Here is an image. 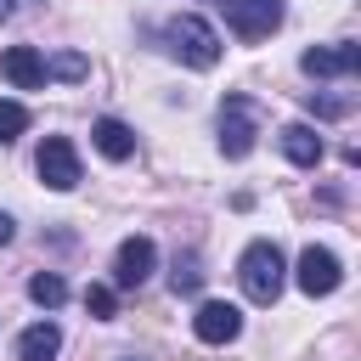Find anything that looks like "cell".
Here are the masks:
<instances>
[{"label":"cell","mask_w":361,"mask_h":361,"mask_svg":"<svg viewBox=\"0 0 361 361\" xmlns=\"http://www.w3.org/2000/svg\"><path fill=\"white\" fill-rule=\"evenodd\" d=\"M237 282H243V293L254 299V305H276V293H282V282H288V259H282V248L276 243H248L243 248V259H237Z\"/></svg>","instance_id":"obj_1"},{"label":"cell","mask_w":361,"mask_h":361,"mask_svg":"<svg viewBox=\"0 0 361 361\" xmlns=\"http://www.w3.org/2000/svg\"><path fill=\"white\" fill-rule=\"evenodd\" d=\"M164 39H169V51H175L186 68H214V62H220V34H214L203 17H192V11L169 17V23H164Z\"/></svg>","instance_id":"obj_2"},{"label":"cell","mask_w":361,"mask_h":361,"mask_svg":"<svg viewBox=\"0 0 361 361\" xmlns=\"http://www.w3.org/2000/svg\"><path fill=\"white\" fill-rule=\"evenodd\" d=\"M259 135V107L248 96H226L220 102V152L226 158H248Z\"/></svg>","instance_id":"obj_3"},{"label":"cell","mask_w":361,"mask_h":361,"mask_svg":"<svg viewBox=\"0 0 361 361\" xmlns=\"http://www.w3.org/2000/svg\"><path fill=\"white\" fill-rule=\"evenodd\" d=\"M220 11H226V28L237 34V39H271L276 28H282V0H220Z\"/></svg>","instance_id":"obj_4"},{"label":"cell","mask_w":361,"mask_h":361,"mask_svg":"<svg viewBox=\"0 0 361 361\" xmlns=\"http://www.w3.org/2000/svg\"><path fill=\"white\" fill-rule=\"evenodd\" d=\"M293 282H299V293H310V299H327V293H338V282H344V265H338V254H333V248L310 243V248L299 254V265H293Z\"/></svg>","instance_id":"obj_5"},{"label":"cell","mask_w":361,"mask_h":361,"mask_svg":"<svg viewBox=\"0 0 361 361\" xmlns=\"http://www.w3.org/2000/svg\"><path fill=\"white\" fill-rule=\"evenodd\" d=\"M34 169H39V180L51 192H73L79 186V152H73V141L68 135H45L39 152H34Z\"/></svg>","instance_id":"obj_6"},{"label":"cell","mask_w":361,"mask_h":361,"mask_svg":"<svg viewBox=\"0 0 361 361\" xmlns=\"http://www.w3.org/2000/svg\"><path fill=\"white\" fill-rule=\"evenodd\" d=\"M299 68H305L310 79H350V73L361 68V45H355V39L316 45V51H305V56H299Z\"/></svg>","instance_id":"obj_7"},{"label":"cell","mask_w":361,"mask_h":361,"mask_svg":"<svg viewBox=\"0 0 361 361\" xmlns=\"http://www.w3.org/2000/svg\"><path fill=\"white\" fill-rule=\"evenodd\" d=\"M152 265H158L152 237H124L118 254H113V288H141L152 276Z\"/></svg>","instance_id":"obj_8"},{"label":"cell","mask_w":361,"mask_h":361,"mask_svg":"<svg viewBox=\"0 0 361 361\" xmlns=\"http://www.w3.org/2000/svg\"><path fill=\"white\" fill-rule=\"evenodd\" d=\"M192 333H197L203 344H231V338L243 333V310L226 305V299H203L197 316H192Z\"/></svg>","instance_id":"obj_9"},{"label":"cell","mask_w":361,"mask_h":361,"mask_svg":"<svg viewBox=\"0 0 361 361\" xmlns=\"http://www.w3.org/2000/svg\"><path fill=\"white\" fill-rule=\"evenodd\" d=\"M0 73H6L17 90H45V56H39L34 45H11V51L0 56Z\"/></svg>","instance_id":"obj_10"},{"label":"cell","mask_w":361,"mask_h":361,"mask_svg":"<svg viewBox=\"0 0 361 361\" xmlns=\"http://www.w3.org/2000/svg\"><path fill=\"white\" fill-rule=\"evenodd\" d=\"M90 141H96V152L113 158V164L135 158V130H130L124 118H96V124H90Z\"/></svg>","instance_id":"obj_11"},{"label":"cell","mask_w":361,"mask_h":361,"mask_svg":"<svg viewBox=\"0 0 361 361\" xmlns=\"http://www.w3.org/2000/svg\"><path fill=\"white\" fill-rule=\"evenodd\" d=\"M276 141H282L288 164H299V169H316V164H322V135H316L310 124H282Z\"/></svg>","instance_id":"obj_12"},{"label":"cell","mask_w":361,"mask_h":361,"mask_svg":"<svg viewBox=\"0 0 361 361\" xmlns=\"http://www.w3.org/2000/svg\"><path fill=\"white\" fill-rule=\"evenodd\" d=\"M56 350H62V327L56 322H34L17 338V361H56Z\"/></svg>","instance_id":"obj_13"},{"label":"cell","mask_w":361,"mask_h":361,"mask_svg":"<svg viewBox=\"0 0 361 361\" xmlns=\"http://www.w3.org/2000/svg\"><path fill=\"white\" fill-rule=\"evenodd\" d=\"M28 299L45 305V310H56V305L68 299V282H62L56 271H39V276H28Z\"/></svg>","instance_id":"obj_14"},{"label":"cell","mask_w":361,"mask_h":361,"mask_svg":"<svg viewBox=\"0 0 361 361\" xmlns=\"http://www.w3.org/2000/svg\"><path fill=\"white\" fill-rule=\"evenodd\" d=\"M169 288H175V293H197V288H203V265H197V254H175V265H169Z\"/></svg>","instance_id":"obj_15"},{"label":"cell","mask_w":361,"mask_h":361,"mask_svg":"<svg viewBox=\"0 0 361 361\" xmlns=\"http://www.w3.org/2000/svg\"><path fill=\"white\" fill-rule=\"evenodd\" d=\"M90 73V62L79 56V51H56L51 62H45V79H85Z\"/></svg>","instance_id":"obj_16"},{"label":"cell","mask_w":361,"mask_h":361,"mask_svg":"<svg viewBox=\"0 0 361 361\" xmlns=\"http://www.w3.org/2000/svg\"><path fill=\"white\" fill-rule=\"evenodd\" d=\"M85 310H90L96 322H107V316L118 310V293H113L107 282H90V288H85Z\"/></svg>","instance_id":"obj_17"},{"label":"cell","mask_w":361,"mask_h":361,"mask_svg":"<svg viewBox=\"0 0 361 361\" xmlns=\"http://www.w3.org/2000/svg\"><path fill=\"white\" fill-rule=\"evenodd\" d=\"M23 130H28V107H23V102H0V147L17 141Z\"/></svg>","instance_id":"obj_18"},{"label":"cell","mask_w":361,"mask_h":361,"mask_svg":"<svg viewBox=\"0 0 361 361\" xmlns=\"http://www.w3.org/2000/svg\"><path fill=\"white\" fill-rule=\"evenodd\" d=\"M305 107H310L316 118H344V113H350V102H338V96H310Z\"/></svg>","instance_id":"obj_19"},{"label":"cell","mask_w":361,"mask_h":361,"mask_svg":"<svg viewBox=\"0 0 361 361\" xmlns=\"http://www.w3.org/2000/svg\"><path fill=\"white\" fill-rule=\"evenodd\" d=\"M11 231H17V220H11V214H0V243H11Z\"/></svg>","instance_id":"obj_20"},{"label":"cell","mask_w":361,"mask_h":361,"mask_svg":"<svg viewBox=\"0 0 361 361\" xmlns=\"http://www.w3.org/2000/svg\"><path fill=\"white\" fill-rule=\"evenodd\" d=\"M6 17H11V0H0V23H6Z\"/></svg>","instance_id":"obj_21"}]
</instances>
